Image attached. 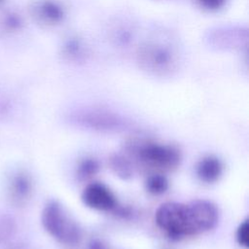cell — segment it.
<instances>
[{"label": "cell", "instance_id": "1", "mask_svg": "<svg viewBox=\"0 0 249 249\" xmlns=\"http://www.w3.org/2000/svg\"><path fill=\"white\" fill-rule=\"evenodd\" d=\"M41 222L45 231L60 243L74 245L81 240L82 231L78 223L55 200L49 201L45 205Z\"/></svg>", "mask_w": 249, "mask_h": 249}, {"label": "cell", "instance_id": "2", "mask_svg": "<svg viewBox=\"0 0 249 249\" xmlns=\"http://www.w3.org/2000/svg\"><path fill=\"white\" fill-rule=\"evenodd\" d=\"M157 226L174 240L196 235L188 204L168 201L164 202L155 213Z\"/></svg>", "mask_w": 249, "mask_h": 249}, {"label": "cell", "instance_id": "3", "mask_svg": "<svg viewBox=\"0 0 249 249\" xmlns=\"http://www.w3.org/2000/svg\"><path fill=\"white\" fill-rule=\"evenodd\" d=\"M137 154L139 159L148 165L163 169L177 167L181 159L176 148L158 143H146L140 146Z\"/></svg>", "mask_w": 249, "mask_h": 249}, {"label": "cell", "instance_id": "4", "mask_svg": "<svg viewBox=\"0 0 249 249\" xmlns=\"http://www.w3.org/2000/svg\"><path fill=\"white\" fill-rule=\"evenodd\" d=\"M196 233L213 230L218 224L219 211L215 204L206 199H196L188 203Z\"/></svg>", "mask_w": 249, "mask_h": 249}, {"label": "cell", "instance_id": "5", "mask_svg": "<svg viewBox=\"0 0 249 249\" xmlns=\"http://www.w3.org/2000/svg\"><path fill=\"white\" fill-rule=\"evenodd\" d=\"M82 200L88 207L99 211L112 210L117 204L114 194L101 183L89 184L82 193Z\"/></svg>", "mask_w": 249, "mask_h": 249}, {"label": "cell", "instance_id": "6", "mask_svg": "<svg viewBox=\"0 0 249 249\" xmlns=\"http://www.w3.org/2000/svg\"><path fill=\"white\" fill-rule=\"evenodd\" d=\"M77 122L84 127L99 131H115L124 127V123L121 119L104 112H88L82 114Z\"/></svg>", "mask_w": 249, "mask_h": 249}, {"label": "cell", "instance_id": "7", "mask_svg": "<svg viewBox=\"0 0 249 249\" xmlns=\"http://www.w3.org/2000/svg\"><path fill=\"white\" fill-rule=\"evenodd\" d=\"M223 172V165L220 160L208 156L199 160L196 165V175L204 183L216 182Z\"/></svg>", "mask_w": 249, "mask_h": 249}, {"label": "cell", "instance_id": "8", "mask_svg": "<svg viewBox=\"0 0 249 249\" xmlns=\"http://www.w3.org/2000/svg\"><path fill=\"white\" fill-rule=\"evenodd\" d=\"M32 190V184L30 178L24 173H18L12 178L10 185V193L12 198L18 202L25 201Z\"/></svg>", "mask_w": 249, "mask_h": 249}, {"label": "cell", "instance_id": "9", "mask_svg": "<svg viewBox=\"0 0 249 249\" xmlns=\"http://www.w3.org/2000/svg\"><path fill=\"white\" fill-rule=\"evenodd\" d=\"M146 190L152 195H161L168 189V181L161 174H153L149 176L145 183Z\"/></svg>", "mask_w": 249, "mask_h": 249}, {"label": "cell", "instance_id": "10", "mask_svg": "<svg viewBox=\"0 0 249 249\" xmlns=\"http://www.w3.org/2000/svg\"><path fill=\"white\" fill-rule=\"evenodd\" d=\"M111 168L122 179H128L132 175V167L129 161L122 156H114L110 160Z\"/></svg>", "mask_w": 249, "mask_h": 249}, {"label": "cell", "instance_id": "11", "mask_svg": "<svg viewBox=\"0 0 249 249\" xmlns=\"http://www.w3.org/2000/svg\"><path fill=\"white\" fill-rule=\"evenodd\" d=\"M15 222L8 215L0 214V243L7 241L15 232Z\"/></svg>", "mask_w": 249, "mask_h": 249}, {"label": "cell", "instance_id": "12", "mask_svg": "<svg viewBox=\"0 0 249 249\" xmlns=\"http://www.w3.org/2000/svg\"><path fill=\"white\" fill-rule=\"evenodd\" d=\"M99 170L98 162L93 159H87L81 162L78 168V175L81 178H89Z\"/></svg>", "mask_w": 249, "mask_h": 249}, {"label": "cell", "instance_id": "13", "mask_svg": "<svg viewBox=\"0 0 249 249\" xmlns=\"http://www.w3.org/2000/svg\"><path fill=\"white\" fill-rule=\"evenodd\" d=\"M235 238L237 243L244 248H248L249 246V222L248 219L244 220L237 228Z\"/></svg>", "mask_w": 249, "mask_h": 249}, {"label": "cell", "instance_id": "14", "mask_svg": "<svg viewBox=\"0 0 249 249\" xmlns=\"http://www.w3.org/2000/svg\"><path fill=\"white\" fill-rule=\"evenodd\" d=\"M204 3H206L208 6H219L220 3L223 1V0H202Z\"/></svg>", "mask_w": 249, "mask_h": 249}, {"label": "cell", "instance_id": "15", "mask_svg": "<svg viewBox=\"0 0 249 249\" xmlns=\"http://www.w3.org/2000/svg\"><path fill=\"white\" fill-rule=\"evenodd\" d=\"M90 249H105L104 246L100 243V242H97V241H94L91 243L90 245Z\"/></svg>", "mask_w": 249, "mask_h": 249}]
</instances>
